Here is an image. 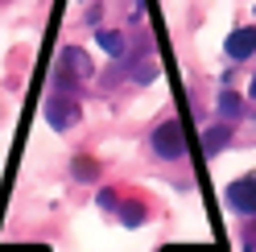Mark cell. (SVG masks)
Returning a JSON list of instances; mask_svg holds the SVG:
<instances>
[{
	"instance_id": "cell-1",
	"label": "cell",
	"mask_w": 256,
	"mask_h": 252,
	"mask_svg": "<svg viewBox=\"0 0 256 252\" xmlns=\"http://www.w3.org/2000/svg\"><path fill=\"white\" fill-rule=\"evenodd\" d=\"M153 145H157V153H162V157H170V162H178V157L186 153V140H182V128H178V124H162V128H157L153 132Z\"/></svg>"
},
{
	"instance_id": "cell-2",
	"label": "cell",
	"mask_w": 256,
	"mask_h": 252,
	"mask_svg": "<svg viewBox=\"0 0 256 252\" xmlns=\"http://www.w3.org/2000/svg\"><path fill=\"white\" fill-rule=\"evenodd\" d=\"M228 202H232L236 211L256 215V178H240V182H232V186H228Z\"/></svg>"
},
{
	"instance_id": "cell-3",
	"label": "cell",
	"mask_w": 256,
	"mask_h": 252,
	"mask_svg": "<svg viewBox=\"0 0 256 252\" xmlns=\"http://www.w3.org/2000/svg\"><path fill=\"white\" fill-rule=\"evenodd\" d=\"M228 54L240 62V58H248L256 54V29H236V34L228 38Z\"/></svg>"
},
{
	"instance_id": "cell-4",
	"label": "cell",
	"mask_w": 256,
	"mask_h": 252,
	"mask_svg": "<svg viewBox=\"0 0 256 252\" xmlns=\"http://www.w3.org/2000/svg\"><path fill=\"white\" fill-rule=\"evenodd\" d=\"M50 120H54V128H66V124L78 120V108H74V104H70V108H66V104H50Z\"/></svg>"
},
{
	"instance_id": "cell-5",
	"label": "cell",
	"mask_w": 256,
	"mask_h": 252,
	"mask_svg": "<svg viewBox=\"0 0 256 252\" xmlns=\"http://www.w3.org/2000/svg\"><path fill=\"white\" fill-rule=\"evenodd\" d=\"M100 46H104L108 54H124V42H120V34H104V29H100Z\"/></svg>"
},
{
	"instance_id": "cell-6",
	"label": "cell",
	"mask_w": 256,
	"mask_h": 252,
	"mask_svg": "<svg viewBox=\"0 0 256 252\" xmlns=\"http://www.w3.org/2000/svg\"><path fill=\"white\" fill-rule=\"evenodd\" d=\"M219 112H223V116L240 112V96H232V91H223V96H219Z\"/></svg>"
},
{
	"instance_id": "cell-7",
	"label": "cell",
	"mask_w": 256,
	"mask_h": 252,
	"mask_svg": "<svg viewBox=\"0 0 256 252\" xmlns=\"http://www.w3.org/2000/svg\"><path fill=\"white\" fill-rule=\"evenodd\" d=\"M223 140H228V128H215V132H206V153H215Z\"/></svg>"
},
{
	"instance_id": "cell-8",
	"label": "cell",
	"mask_w": 256,
	"mask_h": 252,
	"mask_svg": "<svg viewBox=\"0 0 256 252\" xmlns=\"http://www.w3.org/2000/svg\"><path fill=\"white\" fill-rule=\"evenodd\" d=\"M252 100H256V78H252Z\"/></svg>"
}]
</instances>
